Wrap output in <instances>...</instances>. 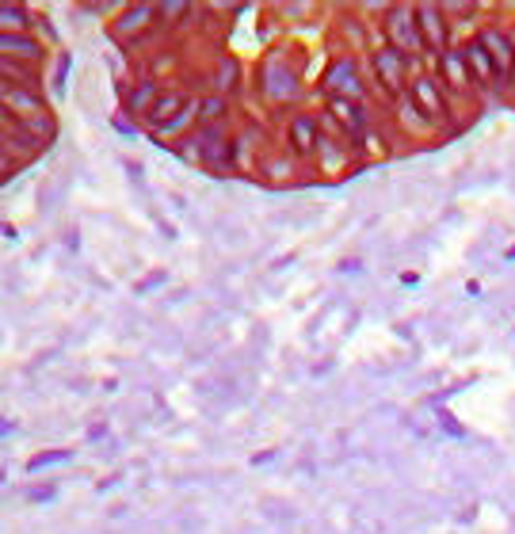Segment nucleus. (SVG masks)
<instances>
[{
	"label": "nucleus",
	"instance_id": "obj_1",
	"mask_svg": "<svg viewBox=\"0 0 515 534\" xmlns=\"http://www.w3.org/2000/svg\"><path fill=\"white\" fill-rule=\"evenodd\" d=\"M385 31L393 39V50H409V54L427 50L424 39H420V27H416V8H393L390 19H385Z\"/></svg>",
	"mask_w": 515,
	"mask_h": 534
},
{
	"label": "nucleus",
	"instance_id": "obj_2",
	"mask_svg": "<svg viewBox=\"0 0 515 534\" xmlns=\"http://www.w3.org/2000/svg\"><path fill=\"white\" fill-rule=\"evenodd\" d=\"M325 88H328V96H340V99L363 96V84H359V73H355V61H347V58L332 61V65H328V73H325Z\"/></svg>",
	"mask_w": 515,
	"mask_h": 534
},
{
	"label": "nucleus",
	"instance_id": "obj_3",
	"mask_svg": "<svg viewBox=\"0 0 515 534\" xmlns=\"http://www.w3.org/2000/svg\"><path fill=\"white\" fill-rule=\"evenodd\" d=\"M416 27H420V39H424L427 50H435V54L447 50V19H443V8L420 4L416 8Z\"/></svg>",
	"mask_w": 515,
	"mask_h": 534
},
{
	"label": "nucleus",
	"instance_id": "obj_4",
	"mask_svg": "<svg viewBox=\"0 0 515 534\" xmlns=\"http://www.w3.org/2000/svg\"><path fill=\"white\" fill-rule=\"evenodd\" d=\"M183 107H188V99H183L180 92L156 96V99H153V107H149V123H153V126H164V130H168V126L180 123V111H183Z\"/></svg>",
	"mask_w": 515,
	"mask_h": 534
},
{
	"label": "nucleus",
	"instance_id": "obj_5",
	"mask_svg": "<svg viewBox=\"0 0 515 534\" xmlns=\"http://www.w3.org/2000/svg\"><path fill=\"white\" fill-rule=\"evenodd\" d=\"M374 69H378V81L385 84L390 92H401V76H405V58H401L397 50H378L374 54Z\"/></svg>",
	"mask_w": 515,
	"mask_h": 534
},
{
	"label": "nucleus",
	"instance_id": "obj_6",
	"mask_svg": "<svg viewBox=\"0 0 515 534\" xmlns=\"http://www.w3.org/2000/svg\"><path fill=\"white\" fill-rule=\"evenodd\" d=\"M477 42H481V46L489 50V58H492V65H496V73H500V76H507V69H512V58H515L512 39H507L504 31H485Z\"/></svg>",
	"mask_w": 515,
	"mask_h": 534
},
{
	"label": "nucleus",
	"instance_id": "obj_7",
	"mask_svg": "<svg viewBox=\"0 0 515 534\" xmlns=\"http://www.w3.org/2000/svg\"><path fill=\"white\" fill-rule=\"evenodd\" d=\"M328 107H332V115L340 119V126H343L347 134H363V130H367V111H363L355 99L332 96V99H328Z\"/></svg>",
	"mask_w": 515,
	"mask_h": 534
},
{
	"label": "nucleus",
	"instance_id": "obj_8",
	"mask_svg": "<svg viewBox=\"0 0 515 534\" xmlns=\"http://www.w3.org/2000/svg\"><path fill=\"white\" fill-rule=\"evenodd\" d=\"M412 99H416L432 119L447 115V103H443V96H439V88H435L432 76H416V81H412Z\"/></svg>",
	"mask_w": 515,
	"mask_h": 534
},
{
	"label": "nucleus",
	"instance_id": "obj_9",
	"mask_svg": "<svg viewBox=\"0 0 515 534\" xmlns=\"http://www.w3.org/2000/svg\"><path fill=\"white\" fill-rule=\"evenodd\" d=\"M16 58V61H39L42 58V46L27 34H0V58Z\"/></svg>",
	"mask_w": 515,
	"mask_h": 534
},
{
	"label": "nucleus",
	"instance_id": "obj_10",
	"mask_svg": "<svg viewBox=\"0 0 515 534\" xmlns=\"http://www.w3.org/2000/svg\"><path fill=\"white\" fill-rule=\"evenodd\" d=\"M466 61H469V69H474V81H481V84L500 81L496 65H492V58H489V50H485L481 42H469L466 46Z\"/></svg>",
	"mask_w": 515,
	"mask_h": 534
},
{
	"label": "nucleus",
	"instance_id": "obj_11",
	"mask_svg": "<svg viewBox=\"0 0 515 534\" xmlns=\"http://www.w3.org/2000/svg\"><path fill=\"white\" fill-rule=\"evenodd\" d=\"M290 138H294V149L298 153H313L317 149V123H313L310 115H298L294 123H290Z\"/></svg>",
	"mask_w": 515,
	"mask_h": 534
},
{
	"label": "nucleus",
	"instance_id": "obj_12",
	"mask_svg": "<svg viewBox=\"0 0 515 534\" xmlns=\"http://www.w3.org/2000/svg\"><path fill=\"white\" fill-rule=\"evenodd\" d=\"M31 23L27 19V12L23 8H12V4H0V34H12V31H23V27Z\"/></svg>",
	"mask_w": 515,
	"mask_h": 534
},
{
	"label": "nucleus",
	"instance_id": "obj_13",
	"mask_svg": "<svg viewBox=\"0 0 515 534\" xmlns=\"http://www.w3.org/2000/svg\"><path fill=\"white\" fill-rule=\"evenodd\" d=\"M443 69H447V76H450L454 84H462V88L474 81V73H469V69L462 65V58H454V54H443Z\"/></svg>",
	"mask_w": 515,
	"mask_h": 534
},
{
	"label": "nucleus",
	"instance_id": "obj_14",
	"mask_svg": "<svg viewBox=\"0 0 515 534\" xmlns=\"http://www.w3.org/2000/svg\"><path fill=\"white\" fill-rule=\"evenodd\" d=\"M225 115V99L221 96H206L203 103H199V119H206V123H214V119Z\"/></svg>",
	"mask_w": 515,
	"mask_h": 534
},
{
	"label": "nucleus",
	"instance_id": "obj_15",
	"mask_svg": "<svg viewBox=\"0 0 515 534\" xmlns=\"http://www.w3.org/2000/svg\"><path fill=\"white\" fill-rule=\"evenodd\" d=\"M153 96H156V88L145 81V84H141V88L130 96V111H145V103H149V99H153Z\"/></svg>",
	"mask_w": 515,
	"mask_h": 534
},
{
	"label": "nucleus",
	"instance_id": "obj_16",
	"mask_svg": "<svg viewBox=\"0 0 515 534\" xmlns=\"http://www.w3.org/2000/svg\"><path fill=\"white\" fill-rule=\"evenodd\" d=\"M69 458V451H54V454H39V458H31L27 466L31 469H42V466H54V462H65Z\"/></svg>",
	"mask_w": 515,
	"mask_h": 534
},
{
	"label": "nucleus",
	"instance_id": "obj_17",
	"mask_svg": "<svg viewBox=\"0 0 515 534\" xmlns=\"http://www.w3.org/2000/svg\"><path fill=\"white\" fill-rule=\"evenodd\" d=\"M8 168H12V161H8V156H4V149H0V176L8 172Z\"/></svg>",
	"mask_w": 515,
	"mask_h": 534
},
{
	"label": "nucleus",
	"instance_id": "obj_18",
	"mask_svg": "<svg viewBox=\"0 0 515 534\" xmlns=\"http://www.w3.org/2000/svg\"><path fill=\"white\" fill-rule=\"evenodd\" d=\"M8 427H12V424H8V420H0V431H8Z\"/></svg>",
	"mask_w": 515,
	"mask_h": 534
},
{
	"label": "nucleus",
	"instance_id": "obj_19",
	"mask_svg": "<svg viewBox=\"0 0 515 534\" xmlns=\"http://www.w3.org/2000/svg\"><path fill=\"white\" fill-rule=\"evenodd\" d=\"M507 260H515V248H512V252H507Z\"/></svg>",
	"mask_w": 515,
	"mask_h": 534
}]
</instances>
